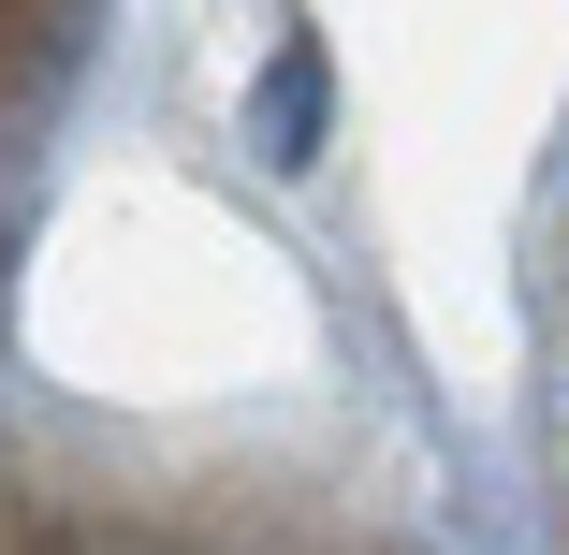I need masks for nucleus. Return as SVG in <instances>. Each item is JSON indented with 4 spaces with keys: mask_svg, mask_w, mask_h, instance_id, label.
<instances>
[{
    "mask_svg": "<svg viewBox=\"0 0 569 555\" xmlns=\"http://www.w3.org/2000/svg\"><path fill=\"white\" fill-rule=\"evenodd\" d=\"M0 555H249L219 512H147V483H0Z\"/></svg>",
    "mask_w": 569,
    "mask_h": 555,
    "instance_id": "nucleus-1",
    "label": "nucleus"
},
{
    "mask_svg": "<svg viewBox=\"0 0 569 555\" xmlns=\"http://www.w3.org/2000/svg\"><path fill=\"white\" fill-rule=\"evenodd\" d=\"M73 73H88V16H0V264H16V219H30V176H44Z\"/></svg>",
    "mask_w": 569,
    "mask_h": 555,
    "instance_id": "nucleus-2",
    "label": "nucleus"
},
{
    "mask_svg": "<svg viewBox=\"0 0 569 555\" xmlns=\"http://www.w3.org/2000/svg\"><path fill=\"white\" fill-rule=\"evenodd\" d=\"M540 497L569 555V205H555V278H540Z\"/></svg>",
    "mask_w": 569,
    "mask_h": 555,
    "instance_id": "nucleus-3",
    "label": "nucleus"
}]
</instances>
